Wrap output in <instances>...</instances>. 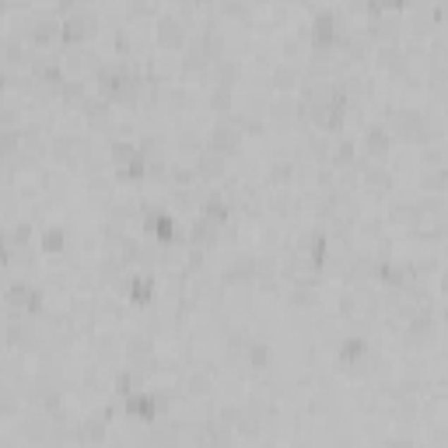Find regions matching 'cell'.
I'll return each mask as SVG.
<instances>
[{"label":"cell","instance_id":"cell-1","mask_svg":"<svg viewBox=\"0 0 448 448\" xmlns=\"http://www.w3.org/2000/svg\"><path fill=\"white\" fill-rule=\"evenodd\" d=\"M337 46H340L337 14H333V11L315 14V21H312V49H315V53H326V49H337Z\"/></svg>","mask_w":448,"mask_h":448},{"label":"cell","instance_id":"cell-2","mask_svg":"<svg viewBox=\"0 0 448 448\" xmlns=\"http://www.w3.org/2000/svg\"><path fill=\"white\" fill-rule=\"evenodd\" d=\"M91 32H95V14H88V11H74L67 21H63V42H85Z\"/></svg>","mask_w":448,"mask_h":448},{"label":"cell","instance_id":"cell-3","mask_svg":"<svg viewBox=\"0 0 448 448\" xmlns=\"http://www.w3.org/2000/svg\"><path fill=\"white\" fill-rule=\"evenodd\" d=\"M389 119H392V130H396L399 137H417V140H424V116H420V112L399 109V112H392Z\"/></svg>","mask_w":448,"mask_h":448},{"label":"cell","instance_id":"cell-4","mask_svg":"<svg viewBox=\"0 0 448 448\" xmlns=\"http://www.w3.org/2000/svg\"><path fill=\"white\" fill-rule=\"evenodd\" d=\"M7 305H11V308H21V312H39V308H42V298H39V291L28 287V284H11V287H7Z\"/></svg>","mask_w":448,"mask_h":448},{"label":"cell","instance_id":"cell-5","mask_svg":"<svg viewBox=\"0 0 448 448\" xmlns=\"http://www.w3.org/2000/svg\"><path fill=\"white\" fill-rule=\"evenodd\" d=\"M210 151H221V155H235L238 151V130L231 123H217L210 130Z\"/></svg>","mask_w":448,"mask_h":448},{"label":"cell","instance_id":"cell-6","mask_svg":"<svg viewBox=\"0 0 448 448\" xmlns=\"http://www.w3.org/2000/svg\"><path fill=\"white\" fill-rule=\"evenodd\" d=\"M158 403H162V399H155V396H147V392H130V396H126V413H130V417H140V420H151L155 410H158Z\"/></svg>","mask_w":448,"mask_h":448},{"label":"cell","instance_id":"cell-7","mask_svg":"<svg viewBox=\"0 0 448 448\" xmlns=\"http://www.w3.org/2000/svg\"><path fill=\"white\" fill-rule=\"evenodd\" d=\"M158 42L169 46V49H179L182 42H186V32H182V25L176 18H162L158 21Z\"/></svg>","mask_w":448,"mask_h":448},{"label":"cell","instance_id":"cell-8","mask_svg":"<svg viewBox=\"0 0 448 448\" xmlns=\"http://www.w3.org/2000/svg\"><path fill=\"white\" fill-rule=\"evenodd\" d=\"M389 144H392V133H389L385 126H371V130L364 133V151L375 155V158H382V155L389 151Z\"/></svg>","mask_w":448,"mask_h":448},{"label":"cell","instance_id":"cell-9","mask_svg":"<svg viewBox=\"0 0 448 448\" xmlns=\"http://www.w3.org/2000/svg\"><path fill=\"white\" fill-rule=\"evenodd\" d=\"M144 228L155 231L158 242H172V238H176V221H172V214H147Z\"/></svg>","mask_w":448,"mask_h":448},{"label":"cell","instance_id":"cell-10","mask_svg":"<svg viewBox=\"0 0 448 448\" xmlns=\"http://www.w3.org/2000/svg\"><path fill=\"white\" fill-rule=\"evenodd\" d=\"M56 35H63V25H56V21H39V25L28 32V39H32L35 46H49V42H56Z\"/></svg>","mask_w":448,"mask_h":448},{"label":"cell","instance_id":"cell-11","mask_svg":"<svg viewBox=\"0 0 448 448\" xmlns=\"http://www.w3.org/2000/svg\"><path fill=\"white\" fill-rule=\"evenodd\" d=\"M151 294H155V277H147V273L130 277V298H133V301L147 305V301H151Z\"/></svg>","mask_w":448,"mask_h":448},{"label":"cell","instance_id":"cell-12","mask_svg":"<svg viewBox=\"0 0 448 448\" xmlns=\"http://www.w3.org/2000/svg\"><path fill=\"white\" fill-rule=\"evenodd\" d=\"M189 235H193V242H196V246H210V242L217 238V224H210L207 217H196V221H193V228H189Z\"/></svg>","mask_w":448,"mask_h":448},{"label":"cell","instance_id":"cell-13","mask_svg":"<svg viewBox=\"0 0 448 448\" xmlns=\"http://www.w3.org/2000/svg\"><path fill=\"white\" fill-rule=\"evenodd\" d=\"M200 217H207L210 224H224L228 221V207H224V200H217V196H210L207 203H203V210H200Z\"/></svg>","mask_w":448,"mask_h":448},{"label":"cell","instance_id":"cell-14","mask_svg":"<svg viewBox=\"0 0 448 448\" xmlns=\"http://www.w3.org/2000/svg\"><path fill=\"white\" fill-rule=\"evenodd\" d=\"M137 155H140V147H133L130 140H116V144H112V162H116L119 169H126Z\"/></svg>","mask_w":448,"mask_h":448},{"label":"cell","instance_id":"cell-15","mask_svg":"<svg viewBox=\"0 0 448 448\" xmlns=\"http://www.w3.org/2000/svg\"><path fill=\"white\" fill-rule=\"evenodd\" d=\"M382 280L389 287H403L406 280H413V270L410 267H382Z\"/></svg>","mask_w":448,"mask_h":448},{"label":"cell","instance_id":"cell-16","mask_svg":"<svg viewBox=\"0 0 448 448\" xmlns=\"http://www.w3.org/2000/svg\"><path fill=\"white\" fill-rule=\"evenodd\" d=\"M224 158H228V155H221V151H207V155L200 158V172H203V176H217V172L224 169Z\"/></svg>","mask_w":448,"mask_h":448},{"label":"cell","instance_id":"cell-17","mask_svg":"<svg viewBox=\"0 0 448 448\" xmlns=\"http://www.w3.org/2000/svg\"><path fill=\"white\" fill-rule=\"evenodd\" d=\"M358 358H364V340H347V344L340 347V361H344V364H354Z\"/></svg>","mask_w":448,"mask_h":448},{"label":"cell","instance_id":"cell-18","mask_svg":"<svg viewBox=\"0 0 448 448\" xmlns=\"http://www.w3.org/2000/svg\"><path fill=\"white\" fill-rule=\"evenodd\" d=\"M246 358L253 361L256 368H267V361H270L267 344H249V347H246Z\"/></svg>","mask_w":448,"mask_h":448},{"label":"cell","instance_id":"cell-19","mask_svg":"<svg viewBox=\"0 0 448 448\" xmlns=\"http://www.w3.org/2000/svg\"><path fill=\"white\" fill-rule=\"evenodd\" d=\"M42 249H46V253H60V249H63V231H60V228H49V231L42 235Z\"/></svg>","mask_w":448,"mask_h":448},{"label":"cell","instance_id":"cell-20","mask_svg":"<svg viewBox=\"0 0 448 448\" xmlns=\"http://www.w3.org/2000/svg\"><path fill=\"white\" fill-rule=\"evenodd\" d=\"M351 158H354V144H351V140H344V144L333 151V162H337V165H347Z\"/></svg>","mask_w":448,"mask_h":448},{"label":"cell","instance_id":"cell-21","mask_svg":"<svg viewBox=\"0 0 448 448\" xmlns=\"http://www.w3.org/2000/svg\"><path fill=\"white\" fill-rule=\"evenodd\" d=\"M368 7H371V14H378V11H392V7H403V0H368Z\"/></svg>","mask_w":448,"mask_h":448},{"label":"cell","instance_id":"cell-22","mask_svg":"<svg viewBox=\"0 0 448 448\" xmlns=\"http://www.w3.org/2000/svg\"><path fill=\"white\" fill-rule=\"evenodd\" d=\"M28 235H32V228H28V224H21V228H18L11 238H14V242H28Z\"/></svg>","mask_w":448,"mask_h":448},{"label":"cell","instance_id":"cell-23","mask_svg":"<svg viewBox=\"0 0 448 448\" xmlns=\"http://www.w3.org/2000/svg\"><path fill=\"white\" fill-rule=\"evenodd\" d=\"M442 291H445V298H448V273L442 277Z\"/></svg>","mask_w":448,"mask_h":448},{"label":"cell","instance_id":"cell-24","mask_svg":"<svg viewBox=\"0 0 448 448\" xmlns=\"http://www.w3.org/2000/svg\"><path fill=\"white\" fill-rule=\"evenodd\" d=\"M445 312H448V308H445Z\"/></svg>","mask_w":448,"mask_h":448}]
</instances>
